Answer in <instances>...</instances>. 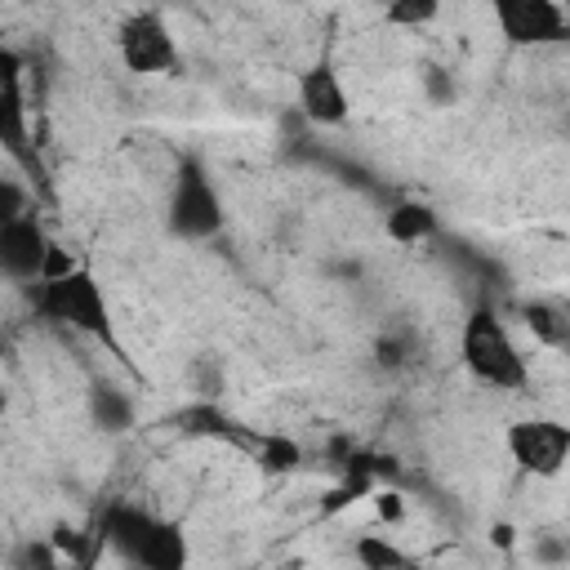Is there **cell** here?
<instances>
[{
    "label": "cell",
    "mask_w": 570,
    "mask_h": 570,
    "mask_svg": "<svg viewBox=\"0 0 570 570\" xmlns=\"http://www.w3.org/2000/svg\"><path fill=\"white\" fill-rule=\"evenodd\" d=\"M31 316L45 321V325L85 334V338H94V343H107V347L125 361V347H120V338H116V321H111L107 294H102L98 276H94L85 263H76V267L62 272V276L36 281V285H31Z\"/></svg>",
    "instance_id": "1"
},
{
    "label": "cell",
    "mask_w": 570,
    "mask_h": 570,
    "mask_svg": "<svg viewBox=\"0 0 570 570\" xmlns=\"http://www.w3.org/2000/svg\"><path fill=\"white\" fill-rule=\"evenodd\" d=\"M98 539L116 548L134 570H187L191 561L187 530L138 503H111L98 521Z\"/></svg>",
    "instance_id": "2"
},
{
    "label": "cell",
    "mask_w": 570,
    "mask_h": 570,
    "mask_svg": "<svg viewBox=\"0 0 570 570\" xmlns=\"http://www.w3.org/2000/svg\"><path fill=\"white\" fill-rule=\"evenodd\" d=\"M459 356H463V370L494 387V392H525L530 387V365H525V352L517 347L508 321L494 312V307H472L463 316V330H459Z\"/></svg>",
    "instance_id": "3"
},
{
    "label": "cell",
    "mask_w": 570,
    "mask_h": 570,
    "mask_svg": "<svg viewBox=\"0 0 570 570\" xmlns=\"http://www.w3.org/2000/svg\"><path fill=\"white\" fill-rule=\"evenodd\" d=\"M223 196L214 187V178L205 174V165L196 156H183L169 183V200H165V227L178 240H209L223 232Z\"/></svg>",
    "instance_id": "4"
},
{
    "label": "cell",
    "mask_w": 570,
    "mask_h": 570,
    "mask_svg": "<svg viewBox=\"0 0 570 570\" xmlns=\"http://www.w3.org/2000/svg\"><path fill=\"white\" fill-rule=\"evenodd\" d=\"M503 450H508V459H512L525 476L552 481V476H561V468L570 463V423H561V419H552V414L512 419V423L503 428Z\"/></svg>",
    "instance_id": "5"
},
{
    "label": "cell",
    "mask_w": 570,
    "mask_h": 570,
    "mask_svg": "<svg viewBox=\"0 0 570 570\" xmlns=\"http://www.w3.org/2000/svg\"><path fill=\"white\" fill-rule=\"evenodd\" d=\"M116 53L134 76H169L183 67V49L160 9H134L116 27Z\"/></svg>",
    "instance_id": "6"
},
{
    "label": "cell",
    "mask_w": 570,
    "mask_h": 570,
    "mask_svg": "<svg viewBox=\"0 0 570 570\" xmlns=\"http://www.w3.org/2000/svg\"><path fill=\"white\" fill-rule=\"evenodd\" d=\"M494 27L512 49H548L570 40V13L557 0H499Z\"/></svg>",
    "instance_id": "7"
},
{
    "label": "cell",
    "mask_w": 570,
    "mask_h": 570,
    "mask_svg": "<svg viewBox=\"0 0 570 570\" xmlns=\"http://www.w3.org/2000/svg\"><path fill=\"white\" fill-rule=\"evenodd\" d=\"M49 249H53V236L36 214H18L0 223V272L13 285H36L45 276Z\"/></svg>",
    "instance_id": "8"
},
{
    "label": "cell",
    "mask_w": 570,
    "mask_h": 570,
    "mask_svg": "<svg viewBox=\"0 0 570 570\" xmlns=\"http://www.w3.org/2000/svg\"><path fill=\"white\" fill-rule=\"evenodd\" d=\"M294 98H298V111H303L312 125H321V129L343 125L347 111H352L347 85H343L338 67H334L330 58H316V62H307V67L294 76Z\"/></svg>",
    "instance_id": "9"
},
{
    "label": "cell",
    "mask_w": 570,
    "mask_h": 570,
    "mask_svg": "<svg viewBox=\"0 0 570 570\" xmlns=\"http://www.w3.org/2000/svg\"><path fill=\"white\" fill-rule=\"evenodd\" d=\"M0 134L9 151L27 142V94H22V58L18 49L0 45Z\"/></svg>",
    "instance_id": "10"
},
{
    "label": "cell",
    "mask_w": 570,
    "mask_h": 570,
    "mask_svg": "<svg viewBox=\"0 0 570 570\" xmlns=\"http://www.w3.org/2000/svg\"><path fill=\"white\" fill-rule=\"evenodd\" d=\"M383 232H387V240H396V245H428V240L441 232V218H436V209H432L428 200L405 196V200H396V205L387 209Z\"/></svg>",
    "instance_id": "11"
},
{
    "label": "cell",
    "mask_w": 570,
    "mask_h": 570,
    "mask_svg": "<svg viewBox=\"0 0 570 570\" xmlns=\"http://www.w3.org/2000/svg\"><path fill=\"white\" fill-rule=\"evenodd\" d=\"M352 561H356L361 570H423L396 539H387V534H379V530H361V534L352 539Z\"/></svg>",
    "instance_id": "12"
},
{
    "label": "cell",
    "mask_w": 570,
    "mask_h": 570,
    "mask_svg": "<svg viewBox=\"0 0 570 570\" xmlns=\"http://www.w3.org/2000/svg\"><path fill=\"white\" fill-rule=\"evenodd\" d=\"M254 463L267 472V476H281V472H294L303 463V445L285 432H258L254 436Z\"/></svg>",
    "instance_id": "13"
},
{
    "label": "cell",
    "mask_w": 570,
    "mask_h": 570,
    "mask_svg": "<svg viewBox=\"0 0 570 570\" xmlns=\"http://www.w3.org/2000/svg\"><path fill=\"white\" fill-rule=\"evenodd\" d=\"M89 414H94L98 428L125 432V428L134 423V401H129L120 387H111V383H94V392H89Z\"/></svg>",
    "instance_id": "14"
},
{
    "label": "cell",
    "mask_w": 570,
    "mask_h": 570,
    "mask_svg": "<svg viewBox=\"0 0 570 570\" xmlns=\"http://www.w3.org/2000/svg\"><path fill=\"white\" fill-rule=\"evenodd\" d=\"M436 18H441V4H436V0H396V4L383 9V22H387V27H405V31L428 27V22H436Z\"/></svg>",
    "instance_id": "15"
},
{
    "label": "cell",
    "mask_w": 570,
    "mask_h": 570,
    "mask_svg": "<svg viewBox=\"0 0 570 570\" xmlns=\"http://www.w3.org/2000/svg\"><path fill=\"white\" fill-rule=\"evenodd\" d=\"M370 499H374V517H379L383 525H396V521H405V494H401V490L383 485V490H374Z\"/></svg>",
    "instance_id": "16"
},
{
    "label": "cell",
    "mask_w": 570,
    "mask_h": 570,
    "mask_svg": "<svg viewBox=\"0 0 570 570\" xmlns=\"http://www.w3.org/2000/svg\"><path fill=\"white\" fill-rule=\"evenodd\" d=\"M525 321H530V330L543 338V343H557L561 334L552 330V316H548V307H539V303H525Z\"/></svg>",
    "instance_id": "17"
},
{
    "label": "cell",
    "mask_w": 570,
    "mask_h": 570,
    "mask_svg": "<svg viewBox=\"0 0 570 570\" xmlns=\"http://www.w3.org/2000/svg\"><path fill=\"white\" fill-rule=\"evenodd\" d=\"M490 543H494V548H508V543H512V525H494V530H490Z\"/></svg>",
    "instance_id": "18"
}]
</instances>
